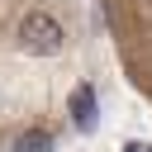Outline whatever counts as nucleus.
<instances>
[{
    "label": "nucleus",
    "mask_w": 152,
    "mask_h": 152,
    "mask_svg": "<svg viewBox=\"0 0 152 152\" xmlns=\"http://www.w3.org/2000/svg\"><path fill=\"white\" fill-rule=\"evenodd\" d=\"M14 43H19L28 57H52V52L66 48V28H62V19L48 14V10H28V14L19 19V28H14Z\"/></svg>",
    "instance_id": "1"
},
{
    "label": "nucleus",
    "mask_w": 152,
    "mask_h": 152,
    "mask_svg": "<svg viewBox=\"0 0 152 152\" xmlns=\"http://www.w3.org/2000/svg\"><path fill=\"white\" fill-rule=\"evenodd\" d=\"M124 152H152V147H147V142H128Z\"/></svg>",
    "instance_id": "4"
},
{
    "label": "nucleus",
    "mask_w": 152,
    "mask_h": 152,
    "mask_svg": "<svg viewBox=\"0 0 152 152\" xmlns=\"http://www.w3.org/2000/svg\"><path fill=\"white\" fill-rule=\"evenodd\" d=\"M14 152H52V133L48 128H28L14 138Z\"/></svg>",
    "instance_id": "3"
},
{
    "label": "nucleus",
    "mask_w": 152,
    "mask_h": 152,
    "mask_svg": "<svg viewBox=\"0 0 152 152\" xmlns=\"http://www.w3.org/2000/svg\"><path fill=\"white\" fill-rule=\"evenodd\" d=\"M95 114H100V109H95V90H90V86H76V90H71V124H76L81 133H90V128H95Z\"/></svg>",
    "instance_id": "2"
}]
</instances>
